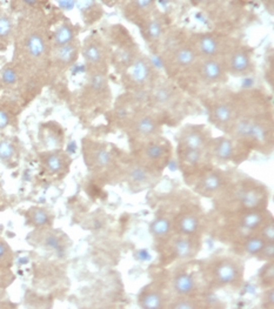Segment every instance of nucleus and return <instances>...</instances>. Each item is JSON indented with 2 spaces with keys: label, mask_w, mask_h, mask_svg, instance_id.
I'll return each mask as SVG.
<instances>
[{
  "label": "nucleus",
  "mask_w": 274,
  "mask_h": 309,
  "mask_svg": "<svg viewBox=\"0 0 274 309\" xmlns=\"http://www.w3.org/2000/svg\"><path fill=\"white\" fill-rule=\"evenodd\" d=\"M165 152L164 147L160 145H151L150 147H147L146 149V156L150 158L151 160H157L159 158L163 157V154Z\"/></svg>",
  "instance_id": "obj_30"
},
{
  "label": "nucleus",
  "mask_w": 274,
  "mask_h": 309,
  "mask_svg": "<svg viewBox=\"0 0 274 309\" xmlns=\"http://www.w3.org/2000/svg\"><path fill=\"white\" fill-rule=\"evenodd\" d=\"M74 3L77 4L78 9L80 11H86L88 9H91L95 4V0H74Z\"/></svg>",
  "instance_id": "obj_39"
},
{
  "label": "nucleus",
  "mask_w": 274,
  "mask_h": 309,
  "mask_svg": "<svg viewBox=\"0 0 274 309\" xmlns=\"http://www.w3.org/2000/svg\"><path fill=\"white\" fill-rule=\"evenodd\" d=\"M251 138L257 140V141H264L266 139V131L264 129V127L260 125L253 124V127H252V132H251Z\"/></svg>",
  "instance_id": "obj_31"
},
{
  "label": "nucleus",
  "mask_w": 274,
  "mask_h": 309,
  "mask_svg": "<svg viewBox=\"0 0 274 309\" xmlns=\"http://www.w3.org/2000/svg\"><path fill=\"white\" fill-rule=\"evenodd\" d=\"M77 57V46L73 42L70 44L63 45V46H57L56 49V58L58 62L61 64H71L75 60Z\"/></svg>",
  "instance_id": "obj_2"
},
{
  "label": "nucleus",
  "mask_w": 274,
  "mask_h": 309,
  "mask_svg": "<svg viewBox=\"0 0 274 309\" xmlns=\"http://www.w3.org/2000/svg\"><path fill=\"white\" fill-rule=\"evenodd\" d=\"M241 202L246 208H255L260 202V196L254 190H250V192H245L241 195Z\"/></svg>",
  "instance_id": "obj_20"
},
{
  "label": "nucleus",
  "mask_w": 274,
  "mask_h": 309,
  "mask_svg": "<svg viewBox=\"0 0 274 309\" xmlns=\"http://www.w3.org/2000/svg\"><path fill=\"white\" fill-rule=\"evenodd\" d=\"M74 31L68 24H63L57 28L53 35V40L57 46H63L73 41Z\"/></svg>",
  "instance_id": "obj_4"
},
{
  "label": "nucleus",
  "mask_w": 274,
  "mask_h": 309,
  "mask_svg": "<svg viewBox=\"0 0 274 309\" xmlns=\"http://www.w3.org/2000/svg\"><path fill=\"white\" fill-rule=\"evenodd\" d=\"M262 234H264V236L268 240V241L273 242V240H274V226H273V224L268 225L267 227H265L264 231H262Z\"/></svg>",
  "instance_id": "obj_40"
},
{
  "label": "nucleus",
  "mask_w": 274,
  "mask_h": 309,
  "mask_svg": "<svg viewBox=\"0 0 274 309\" xmlns=\"http://www.w3.org/2000/svg\"><path fill=\"white\" fill-rule=\"evenodd\" d=\"M82 53H84L85 59L87 60L88 63L97 64L102 60V51H100V48L95 44L86 46Z\"/></svg>",
  "instance_id": "obj_17"
},
{
  "label": "nucleus",
  "mask_w": 274,
  "mask_h": 309,
  "mask_svg": "<svg viewBox=\"0 0 274 309\" xmlns=\"http://www.w3.org/2000/svg\"><path fill=\"white\" fill-rule=\"evenodd\" d=\"M0 77H2V80L5 85H14V84H17V81H18L17 72L16 70H13V68H11V67L4 68L2 74H0Z\"/></svg>",
  "instance_id": "obj_24"
},
{
  "label": "nucleus",
  "mask_w": 274,
  "mask_h": 309,
  "mask_svg": "<svg viewBox=\"0 0 274 309\" xmlns=\"http://www.w3.org/2000/svg\"><path fill=\"white\" fill-rule=\"evenodd\" d=\"M91 85L96 91H102V89H104V87H105V78H104L102 74L93 75Z\"/></svg>",
  "instance_id": "obj_37"
},
{
  "label": "nucleus",
  "mask_w": 274,
  "mask_h": 309,
  "mask_svg": "<svg viewBox=\"0 0 274 309\" xmlns=\"http://www.w3.org/2000/svg\"><path fill=\"white\" fill-rule=\"evenodd\" d=\"M110 163H111L110 152H107L106 149H100L99 152L97 153V164H98L100 167H105Z\"/></svg>",
  "instance_id": "obj_32"
},
{
  "label": "nucleus",
  "mask_w": 274,
  "mask_h": 309,
  "mask_svg": "<svg viewBox=\"0 0 274 309\" xmlns=\"http://www.w3.org/2000/svg\"><path fill=\"white\" fill-rule=\"evenodd\" d=\"M252 127H253V124H252L251 121L243 120L237 125L236 131L238 133V135L244 136V138H248V136H251Z\"/></svg>",
  "instance_id": "obj_28"
},
{
  "label": "nucleus",
  "mask_w": 274,
  "mask_h": 309,
  "mask_svg": "<svg viewBox=\"0 0 274 309\" xmlns=\"http://www.w3.org/2000/svg\"><path fill=\"white\" fill-rule=\"evenodd\" d=\"M174 288L180 295H187L194 289V280L190 274H180L174 280Z\"/></svg>",
  "instance_id": "obj_5"
},
{
  "label": "nucleus",
  "mask_w": 274,
  "mask_h": 309,
  "mask_svg": "<svg viewBox=\"0 0 274 309\" xmlns=\"http://www.w3.org/2000/svg\"><path fill=\"white\" fill-rule=\"evenodd\" d=\"M45 243H46V246L52 248V249H55V250L60 251V249H61L59 240H58L55 235H50L49 238L45 240Z\"/></svg>",
  "instance_id": "obj_38"
},
{
  "label": "nucleus",
  "mask_w": 274,
  "mask_h": 309,
  "mask_svg": "<svg viewBox=\"0 0 274 309\" xmlns=\"http://www.w3.org/2000/svg\"><path fill=\"white\" fill-rule=\"evenodd\" d=\"M14 154V147L10 141H0V159L10 160Z\"/></svg>",
  "instance_id": "obj_25"
},
{
  "label": "nucleus",
  "mask_w": 274,
  "mask_h": 309,
  "mask_svg": "<svg viewBox=\"0 0 274 309\" xmlns=\"http://www.w3.org/2000/svg\"><path fill=\"white\" fill-rule=\"evenodd\" d=\"M200 150L197 149H187L185 154V160L190 165H197L200 161Z\"/></svg>",
  "instance_id": "obj_35"
},
{
  "label": "nucleus",
  "mask_w": 274,
  "mask_h": 309,
  "mask_svg": "<svg viewBox=\"0 0 274 309\" xmlns=\"http://www.w3.org/2000/svg\"><path fill=\"white\" fill-rule=\"evenodd\" d=\"M198 2H203V0H198Z\"/></svg>",
  "instance_id": "obj_47"
},
{
  "label": "nucleus",
  "mask_w": 274,
  "mask_h": 309,
  "mask_svg": "<svg viewBox=\"0 0 274 309\" xmlns=\"http://www.w3.org/2000/svg\"><path fill=\"white\" fill-rule=\"evenodd\" d=\"M269 302H271V303L274 302V292H273V290L269 292Z\"/></svg>",
  "instance_id": "obj_46"
},
{
  "label": "nucleus",
  "mask_w": 274,
  "mask_h": 309,
  "mask_svg": "<svg viewBox=\"0 0 274 309\" xmlns=\"http://www.w3.org/2000/svg\"><path fill=\"white\" fill-rule=\"evenodd\" d=\"M135 3L142 9H146V7H149L152 4V0H135Z\"/></svg>",
  "instance_id": "obj_44"
},
{
  "label": "nucleus",
  "mask_w": 274,
  "mask_h": 309,
  "mask_svg": "<svg viewBox=\"0 0 274 309\" xmlns=\"http://www.w3.org/2000/svg\"><path fill=\"white\" fill-rule=\"evenodd\" d=\"M203 74L208 81H217L222 74L221 65L215 60H207L203 66Z\"/></svg>",
  "instance_id": "obj_7"
},
{
  "label": "nucleus",
  "mask_w": 274,
  "mask_h": 309,
  "mask_svg": "<svg viewBox=\"0 0 274 309\" xmlns=\"http://www.w3.org/2000/svg\"><path fill=\"white\" fill-rule=\"evenodd\" d=\"M147 33H149V37L151 39H153V40L154 39L159 38L161 34L160 24L158 23V21H152V23L149 25V27H147Z\"/></svg>",
  "instance_id": "obj_33"
},
{
  "label": "nucleus",
  "mask_w": 274,
  "mask_h": 309,
  "mask_svg": "<svg viewBox=\"0 0 274 309\" xmlns=\"http://www.w3.org/2000/svg\"><path fill=\"white\" fill-rule=\"evenodd\" d=\"M232 110L227 105H219L214 111L215 119L220 121V123H229L232 119Z\"/></svg>",
  "instance_id": "obj_22"
},
{
  "label": "nucleus",
  "mask_w": 274,
  "mask_h": 309,
  "mask_svg": "<svg viewBox=\"0 0 274 309\" xmlns=\"http://www.w3.org/2000/svg\"><path fill=\"white\" fill-rule=\"evenodd\" d=\"M174 250L179 258H189L192 254V242L187 239H180L175 242Z\"/></svg>",
  "instance_id": "obj_16"
},
{
  "label": "nucleus",
  "mask_w": 274,
  "mask_h": 309,
  "mask_svg": "<svg viewBox=\"0 0 274 309\" xmlns=\"http://www.w3.org/2000/svg\"><path fill=\"white\" fill-rule=\"evenodd\" d=\"M185 145L187 149H197L200 150L201 147L204 146V138L199 133H190L185 138Z\"/></svg>",
  "instance_id": "obj_18"
},
{
  "label": "nucleus",
  "mask_w": 274,
  "mask_h": 309,
  "mask_svg": "<svg viewBox=\"0 0 274 309\" xmlns=\"http://www.w3.org/2000/svg\"><path fill=\"white\" fill-rule=\"evenodd\" d=\"M194 59H196V56H194L192 49L190 48H180L175 53V62L180 66H189L194 62Z\"/></svg>",
  "instance_id": "obj_15"
},
{
  "label": "nucleus",
  "mask_w": 274,
  "mask_h": 309,
  "mask_svg": "<svg viewBox=\"0 0 274 309\" xmlns=\"http://www.w3.org/2000/svg\"><path fill=\"white\" fill-rule=\"evenodd\" d=\"M131 75L133 80L138 84H143L147 80L150 75V68L144 60H136L131 68Z\"/></svg>",
  "instance_id": "obj_6"
},
{
  "label": "nucleus",
  "mask_w": 274,
  "mask_h": 309,
  "mask_svg": "<svg viewBox=\"0 0 274 309\" xmlns=\"http://www.w3.org/2000/svg\"><path fill=\"white\" fill-rule=\"evenodd\" d=\"M26 49L31 57L40 58L46 52V42L44 38L38 33H32L31 35H28L26 40Z\"/></svg>",
  "instance_id": "obj_1"
},
{
  "label": "nucleus",
  "mask_w": 274,
  "mask_h": 309,
  "mask_svg": "<svg viewBox=\"0 0 274 309\" xmlns=\"http://www.w3.org/2000/svg\"><path fill=\"white\" fill-rule=\"evenodd\" d=\"M13 25L11 21V18L5 16V14H0V40L7 39L12 33Z\"/></svg>",
  "instance_id": "obj_19"
},
{
  "label": "nucleus",
  "mask_w": 274,
  "mask_h": 309,
  "mask_svg": "<svg viewBox=\"0 0 274 309\" xmlns=\"http://www.w3.org/2000/svg\"><path fill=\"white\" fill-rule=\"evenodd\" d=\"M261 253H264V255H266V256L272 258L273 255H274V246H273V243H269V245H265V247L262 248Z\"/></svg>",
  "instance_id": "obj_43"
},
{
  "label": "nucleus",
  "mask_w": 274,
  "mask_h": 309,
  "mask_svg": "<svg viewBox=\"0 0 274 309\" xmlns=\"http://www.w3.org/2000/svg\"><path fill=\"white\" fill-rule=\"evenodd\" d=\"M131 178H132V180L135 182H143L147 179V173L144 168L135 167L131 171Z\"/></svg>",
  "instance_id": "obj_34"
},
{
  "label": "nucleus",
  "mask_w": 274,
  "mask_h": 309,
  "mask_svg": "<svg viewBox=\"0 0 274 309\" xmlns=\"http://www.w3.org/2000/svg\"><path fill=\"white\" fill-rule=\"evenodd\" d=\"M173 308H175V309H192V308H196V306H194L192 302H190V301L181 300V301H179V302H176L174 306H173Z\"/></svg>",
  "instance_id": "obj_42"
},
{
  "label": "nucleus",
  "mask_w": 274,
  "mask_h": 309,
  "mask_svg": "<svg viewBox=\"0 0 274 309\" xmlns=\"http://www.w3.org/2000/svg\"><path fill=\"white\" fill-rule=\"evenodd\" d=\"M237 268L232 264H230V262H223L217 269V278L219 282H221L222 285L232 283L237 279Z\"/></svg>",
  "instance_id": "obj_3"
},
{
  "label": "nucleus",
  "mask_w": 274,
  "mask_h": 309,
  "mask_svg": "<svg viewBox=\"0 0 274 309\" xmlns=\"http://www.w3.org/2000/svg\"><path fill=\"white\" fill-rule=\"evenodd\" d=\"M32 220H33L35 226H45L49 224V214L44 210H35L33 215H32Z\"/></svg>",
  "instance_id": "obj_29"
},
{
  "label": "nucleus",
  "mask_w": 274,
  "mask_h": 309,
  "mask_svg": "<svg viewBox=\"0 0 274 309\" xmlns=\"http://www.w3.org/2000/svg\"><path fill=\"white\" fill-rule=\"evenodd\" d=\"M0 260H2V258H0Z\"/></svg>",
  "instance_id": "obj_48"
},
{
  "label": "nucleus",
  "mask_w": 274,
  "mask_h": 309,
  "mask_svg": "<svg viewBox=\"0 0 274 309\" xmlns=\"http://www.w3.org/2000/svg\"><path fill=\"white\" fill-rule=\"evenodd\" d=\"M136 129H138V131L144 135H151L157 131V124L152 118L144 117L138 121Z\"/></svg>",
  "instance_id": "obj_14"
},
{
  "label": "nucleus",
  "mask_w": 274,
  "mask_h": 309,
  "mask_svg": "<svg viewBox=\"0 0 274 309\" xmlns=\"http://www.w3.org/2000/svg\"><path fill=\"white\" fill-rule=\"evenodd\" d=\"M172 93L169 92V89L167 88H159L156 92V99L159 101L160 104H166L169 101V99H171Z\"/></svg>",
  "instance_id": "obj_36"
},
{
  "label": "nucleus",
  "mask_w": 274,
  "mask_h": 309,
  "mask_svg": "<svg viewBox=\"0 0 274 309\" xmlns=\"http://www.w3.org/2000/svg\"><path fill=\"white\" fill-rule=\"evenodd\" d=\"M232 70L238 73H243L250 66V58L246 53L238 52L232 57Z\"/></svg>",
  "instance_id": "obj_11"
},
{
  "label": "nucleus",
  "mask_w": 274,
  "mask_h": 309,
  "mask_svg": "<svg viewBox=\"0 0 274 309\" xmlns=\"http://www.w3.org/2000/svg\"><path fill=\"white\" fill-rule=\"evenodd\" d=\"M265 241L260 238H253L251 240H248L246 243V251L252 255L261 253L262 248L265 247Z\"/></svg>",
  "instance_id": "obj_23"
},
{
  "label": "nucleus",
  "mask_w": 274,
  "mask_h": 309,
  "mask_svg": "<svg viewBox=\"0 0 274 309\" xmlns=\"http://www.w3.org/2000/svg\"><path fill=\"white\" fill-rule=\"evenodd\" d=\"M21 2H23L24 4H26V5L28 6H35V5H38L39 0H21Z\"/></svg>",
  "instance_id": "obj_45"
},
{
  "label": "nucleus",
  "mask_w": 274,
  "mask_h": 309,
  "mask_svg": "<svg viewBox=\"0 0 274 309\" xmlns=\"http://www.w3.org/2000/svg\"><path fill=\"white\" fill-rule=\"evenodd\" d=\"M9 123H10L9 113L5 112V111L0 110V129H4L5 127H7Z\"/></svg>",
  "instance_id": "obj_41"
},
{
  "label": "nucleus",
  "mask_w": 274,
  "mask_h": 309,
  "mask_svg": "<svg viewBox=\"0 0 274 309\" xmlns=\"http://www.w3.org/2000/svg\"><path fill=\"white\" fill-rule=\"evenodd\" d=\"M199 48L203 55L212 57L218 52V42L214 38L210 37V35H205V37L200 39Z\"/></svg>",
  "instance_id": "obj_10"
},
{
  "label": "nucleus",
  "mask_w": 274,
  "mask_h": 309,
  "mask_svg": "<svg viewBox=\"0 0 274 309\" xmlns=\"http://www.w3.org/2000/svg\"><path fill=\"white\" fill-rule=\"evenodd\" d=\"M215 154L219 159L221 160H230L233 156V145L230 140L222 139L218 143L217 148H215Z\"/></svg>",
  "instance_id": "obj_12"
},
{
  "label": "nucleus",
  "mask_w": 274,
  "mask_h": 309,
  "mask_svg": "<svg viewBox=\"0 0 274 309\" xmlns=\"http://www.w3.org/2000/svg\"><path fill=\"white\" fill-rule=\"evenodd\" d=\"M46 166H48L50 172L57 173V172H59L61 168H63V161H61V159L57 154H52V156H50L48 160H46Z\"/></svg>",
  "instance_id": "obj_26"
},
{
  "label": "nucleus",
  "mask_w": 274,
  "mask_h": 309,
  "mask_svg": "<svg viewBox=\"0 0 274 309\" xmlns=\"http://www.w3.org/2000/svg\"><path fill=\"white\" fill-rule=\"evenodd\" d=\"M163 304V299L158 293L146 294L140 301V306L145 309H158Z\"/></svg>",
  "instance_id": "obj_13"
},
{
  "label": "nucleus",
  "mask_w": 274,
  "mask_h": 309,
  "mask_svg": "<svg viewBox=\"0 0 274 309\" xmlns=\"http://www.w3.org/2000/svg\"><path fill=\"white\" fill-rule=\"evenodd\" d=\"M204 186L207 190H217L220 186H221V179L219 178V175L217 174H210L208 177L205 179Z\"/></svg>",
  "instance_id": "obj_27"
},
{
  "label": "nucleus",
  "mask_w": 274,
  "mask_h": 309,
  "mask_svg": "<svg viewBox=\"0 0 274 309\" xmlns=\"http://www.w3.org/2000/svg\"><path fill=\"white\" fill-rule=\"evenodd\" d=\"M262 217L259 213H248L245 215L243 220V226L246 229H255L261 225Z\"/></svg>",
  "instance_id": "obj_21"
},
{
  "label": "nucleus",
  "mask_w": 274,
  "mask_h": 309,
  "mask_svg": "<svg viewBox=\"0 0 274 309\" xmlns=\"http://www.w3.org/2000/svg\"><path fill=\"white\" fill-rule=\"evenodd\" d=\"M150 229L153 235L158 236V238H163L171 231V222L166 218H159L152 222Z\"/></svg>",
  "instance_id": "obj_8"
},
{
  "label": "nucleus",
  "mask_w": 274,
  "mask_h": 309,
  "mask_svg": "<svg viewBox=\"0 0 274 309\" xmlns=\"http://www.w3.org/2000/svg\"><path fill=\"white\" fill-rule=\"evenodd\" d=\"M198 227H199V222H198V219L193 217V215H185L180 220L179 228L184 234L192 235L198 231Z\"/></svg>",
  "instance_id": "obj_9"
}]
</instances>
